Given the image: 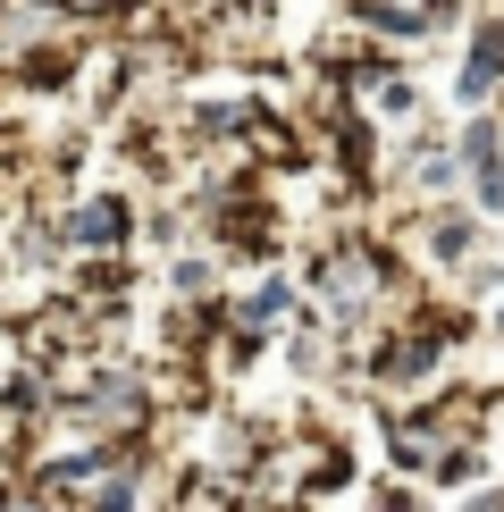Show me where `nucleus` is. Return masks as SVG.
Returning <instances> with one entry per match:
<instances>
[{
    "instance_id": "f257e3e1",
    "label": "nucleus",
    "mask_w": 504,
    "mask_h": 512,
    "mask_svg": "<svg viewBox=\"0 0 504 512\" xmlns=\"http://www.w3.org/2000/svg\"><path fill=\"white\" fill-rule=\"evenodd\" d=\"M462 168L479 177V202L504 210V160H496V135H488V126H471V135H462Z\"/></svg>"
},
{
    "instance_id": "f03ea898",
    "label": "nucleus",
    "mask_w": 504,
    "mask_h": 512,
    "mask_svg": "<svg viewBox=\"0 0 504 512\" xmlns=\"http://www.w3.org/2000/svg\"><path fill=\"white\" fill-rule=\"evenodd\" d=\"M504 76V26H488V34H479V51H471V76H462V93H488V84Z\"/></svg>"
},
{
    "instance_id": "7ed1b4c3",
    "label": "nucleus",
    "mask_w": 504,
    "mask_h": 512,
    "mask_svg": "<svg viewBox=\"0 0 504 512\" xmlns=\"http://www.w3.org/2000/svg\"><path fill=\"white\" fill-rule=\"evenodd\" d=\"M76 236H84V244H118V236H126V210H118V202H84V210H76Z\"/></svg>"
}]
</instances>
